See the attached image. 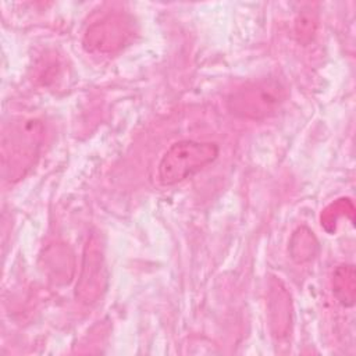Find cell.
Returning <instances> with one entry per match:
<instances>
[{
  "mask_svg": "<svg viewBox=\"0 0 356 356\" xmlns=\"http://www.w3.org/2000/svg\"><path fill=\"white\" fill-rule=\"evenodd\" d=\"M44 128L38 118H13L1 134V175L7 182H17L35 164Z\"/></svg>",
  "mask_w": 356,
  "mask_h": 356,
  "instance_id": "obj_1",
  "label": "cell"
},
{
  "mask_svg": "<svg viewBox=\"0 0 356 356\" xmlns=\"http://www.w3.org/2000/svg\"><path fill=\"white\" fill-rule=\"evenodd\" d=\"M218 146L211 142L179 140L172 143L157 165L159 181L164 186H171L195 175L218 156Z\"/></svg>",
  "mask_w": 356,
  "mask_h": 356,
  "instance_id": "obj_2",
  "label": "cell"
},
{
  "mask_svg": "<svg viewBox=\"0 0 356 356\" xmlns=\"http://www.w3.org/2000/svg\"><path fill=\"white\" fill-rule=\"evenodd\" d=\"M286 96L288 90L281 81L261 78L234 90L227 104L229 111L239 118L264 120L278 111Z\"/></svg>",
  "mask_w": 356,
  "mask_h": 356,
  "instance_id": "obj_3",
  "label": "cell"
},
{
  "mask_svg": "<svg viewBox=\"0 0 356 356\" xmlns=\"http://www.w3.org/2000/svg\"><path fill=\"white\" fill-rule=\"evenodd\" d=\"M106 286L107 270L103 243L99 234L92 232L83 248L81 274L76 282L75 295L81 302L90 305L103 295Z\"/></svg>",
  "mask_w": 356,
  "mask_h": 356,
  "instance_id": "obj_4",
  "label": "cell"
},
{
  "mask_svg": "<svg viewBox=\"0 0 356 356\" xmlns=\"http://www.w3.org/2000/svg\"><path fill=\"white\" fill-rule=\"evenodd\" d=\"M132 21L124 14H110L93 22L83 36L90 51L110 53L122 47L132 36Z\"/></svg>",
  "mask_w": 356,
  "mask_h": 356,
  "instance_id": "obj_5",
  "label": "cell"
},
{
  "mask_svg": "<svg viewBox=\"0 0 356 356\" xmlns=\"http://www.w3.org/2000/svg\"><path fill=\"white\" fill-rule=\"evenodd\" d=\"M332 291L343 306L355 303V268L353 266H339L332 275Z\"/></svg>",
  "mask_w": 356,
  "mask_h": 356,
  "instance_id": "obj_6",
  "label": "cell"
},
{
  "mask_svg": "<svg viewBox=\"0 0 356 356\" xmlns=\"http://www.w3.org/2000/svg\"><path fill=\"white\" fill-rule=\"evenodd\" d=\"M289 299L282 288L273 289L271 296V324L277 327V335H282L288 331V320L291 313L288 312Z\"/></svg>",
  "mask_w": 356,
  "mask_h": 356,
  "instance_id": "obj_7",
  "label": "cell"
},
{
  "mask_svg": "<svg viewBox=\"0 0 356 356\" xmlns=\"http://www.w3.org/2000/svg\"><path fill=\"white\" fill-rule=\"evenodd\" d=\"M316 248L317 242L313 232L305 227L299 228L291 239V254L299 263L310 260L314 256Z\"/></svg>",
  "mask_w": 356,
  "mask_h": 356,
  "instance_id": "obj_8",
  "label": "cell"
},
{
  "mask_svg": "<svg viewBox=\"0 0 356 356\" xmlns=\"http://www.w3.org/2000/svg\"><path fill=\"white\" fill-rule=\"evenodd\" d=\"M317 19L314 13H302L295 24V32L300 42H309L314 35Z\"/></svg>",
  "mask_w": 356,
  "mask_h": 356,
  "instance_id": "obj_9",
  "label": "cell"
}]
</instances>
